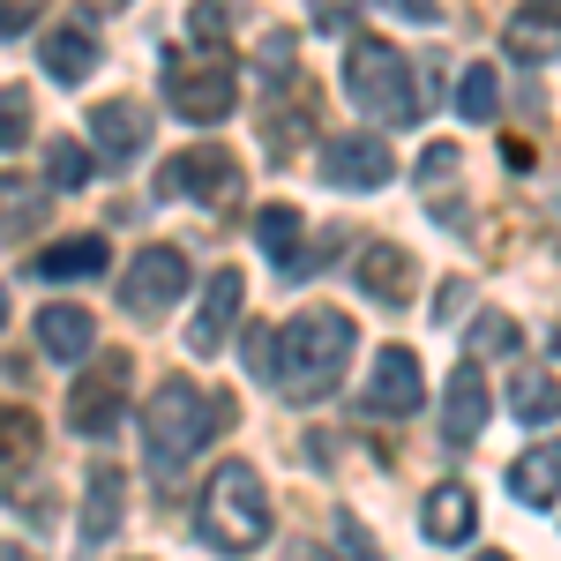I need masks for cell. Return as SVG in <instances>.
I'll use <instances>...</instances> for the list:
<instances>
[{
	"label": "cell",
	"mask_w": 561,
	"mask_h": 561,
	"mask_svg": "<svg viewBox=\"0 0 561 561\" xmlns=\"http://www.w3.org/2000/svg\"><path fill=\"white\" fill-rule=\"evenodd\" d=\"M352 345H359V337H352V322L337 314V307H300L285 330H255L248 367H255V375L277 389V397L314 404V397H330V389L345 382Z\"/></svg>",
	"instance_id": "cell-1"
},
{
	"label": "cell",
	"mask_w": 561,
	"mask_h": 561,
	"mask_svg": "<svg viewBox=\"0 0 561 561\" xmlns=\"http://www.w3.org/2000/svg\"><path fill=\"white\" fill-rule=\"evenodd\" d=\"M225 404H232V397H210L203 382H187V375H165V382L150 389V404H142L150 465H158V472H180V465L225 427Z\"/></svg>",
	"instance_id": "cell-2"
},
{
	"label": "cell",
	"mask_w": 561,
	"mask_h": 561,
	"mask_svg": "<svg viewBox=\"0 0 561 561\" xmlns=\"http://www.w3.org/2000/svg\"><path fill=\"white\" fill-rule=\"evenodd\" d=\"M345 90H352V105L375 113V121H420V113H427L412 60L389 38H375V31H352L345 38Z\"/></svg>",
	"instance_id": "cell-3"
},
{
	"label": "cell",
	"mask_w": 561,
	"mask_h": 561,
	"mask_svg": "<svg viewBox=\"0 0 561 561\" xmlns=\"http://www.w3.org/2000/svg\"><path fill=\"white\" fill-rule=\"evenodd\" d=\"M203 539L225 554H255L270 539V494H262L255 465H217L203 486Z\"/></svg>",
	"instance_id": "cell-4"
},
{
	"label": "cell",
	"mask_w": 561,
	"mask_h": 561,
	"mask_svg": "<svg viewBox=\"0 0 561 561\" xmlns=\"http://www.w3.org/2000/svg\"><path fill=\"white\" fill-rule=\"evenodd\" d=\"M165 98H173L180 121L210 128L240 105V76H232L225 53H165Z\"/></svg>",
	"instance_id": "cell-5"
},
{
	"label": "cell",
	"mask_w": 561,
	"mask_h": 561,
	"mask_svg": "<svg viewBox=\"0 0 561 561\" xmlns=\"http://www.w3.org/2000/svg\"><path fill=\"white\" fill-rule=\"evenodd\" d=\"M128 375H135L128 352H98V359L83 367V382L68 389V427L76 434H105L113 427L121 404H128Z\"/></svg>",
	"instance_id": "cell-6"
},
{
	"label": "cell",
	"mask_w": 561,
	"mask_h": 561,
	"mask_svg": "<svg viewBox=\"0 0 561 561\" xmlns=\"http://www.w3.org/2000/svg\"><path fill=\"white\" fill-rule=\"evenodd\" d=\"M427 404V375H420V352L412 345H382L375 352V375L359 389V412H375V420H412Z\"/></svg>",
	"instance_id": "cell-7"
},
{
	"label": "cell",
	"mask_w": 561,
	"mask_h": 561,
	"mask_svg": "<svg viewBox=\"0 0 561 561\" xmlns=\"http://www.w3.org/2000/svg\"><path fill=\"white\" fill-rule=\"evenodd\" d=\"M180 293H187V255L165 248V240H158V248H142V255L128 262V277H121V307L142 314V322H150V314H165Z\"/></svg>",
	"instance_id": "cell-8"
},
{
	"label": "cell",
	"mask_w": 561,
	"mask_h": 561,
	"mask_svg": "<svg viewBox=\"0 0 561 561\" xmlns=\"http://www.w3.org/2000/svg\"><path fill=\"white\" fill-rule=\"evenodd\" d=\"M322 180L352 187V195H375L397 180V158H389L382 135H337V142H322Z\"/></svg>",
	"instance_id": "cell-9"
},
{
	"label": "cell",
	"mask_w": 561,
	"mask_h": 561,
	"mask_svg": "<svg viewBox=\"0 0 561 561\" xmlns=\"http://www.w3.org/2000/svg\"><path fill=\"white\" fill-rule=\"evenodd\" d=\"M165 195H195V203H240V165H232V150H210V142H195V150H180L173 165H165Z\"/></svg>",
	"instance_id": "cell-10"
},
{
	"label": "cell",
	"mask_w": 561,
	"mask_h": 561,
	"mask_svg": "<svg viewBox=\"0 0 561 561\" xmlns=\"http://www.w3.org/2000/svg\"><path fill=\"white\" fill-rule=\"evenodd\" d=\"M240 307H248V277L240 270H217V277H203V307H195V322H187V352H225V337H232V322H240Z\"/></svg>",
	"instance_id": "cell-11"
},
{
	"label": "cell",
	"mask_w": 561,
	"mask_h": 561,
	"mask_svg": "<svg viewBox=\"0 0 561 561\" xmlns=\"http://www.w3.org/2000/svg\"><path fill=\"white\" fill-rule=\"evenodd\" d=\"M90 142L113 158V165H128L150 150V113L135 105V98H113V105H90Z\"/></svg>",
	"instance_id": "cell-12"
},
{
	"label": "cell",
	"mask_w": 561,
	"mask_h": 561,
	"mask_svg": "<svg viewBox=\"0 0 561 561\" xmlns=\"http://www.w3.org/2000/svg\"><path fill=\"white\" fill-rule=\"evenodd\" d=\"M479 427H486V375L465 359V367L449 375V397H442V442L465 449V442H479Z\"/></svg>",
	"instance_id": "cell-13"
},
{
	"label": "cell",
	"mask_w": 561,
	"mask_h": 561,
	"mask_svg": "<svg viewBox=\"0 0 561 561\" xmlns=\"http://www.w3.org/2000/svg\"><path fill=\"white\" fill-rule=\"evenodd\" d=\"M45 210H53V187L31 173H0V248L8 240H23L31 225H45Z\"/></svg>",
	"instance_id": "cell-14"
},
{
	"label": "cell",
	"mask_w": 561,
	"mask_h": 561,
	"mask_svg": "<svg viewBox=\"0 0 561 561\" xmlns=\"http://www.w3.org/2000/svg\"><path fill=\"white\" fill-rule=\"evenodd\" d=\"M420 524H427V539H434V547H457V539H465V531L479 524L472 486H465V479H442V486L427 494V510H420Z\"/></svg>",
	"instance_id": "cell-15"
},
{
	"label": "cell",
	"mask_w": 561,
	"mask_h": 561,
	"mask_svg": "<svg viewBox=\"0 0 561 561\" xmlns=\"http://www.w3.org/2000/svg\"><path fill=\"white\" fill-rule=\"evenodd\" d=\"M38 449H45L38 412H31V404H0V479L15 486V479L38 465Z\"/></svg>",
	"instance_id": "cell-16"
},
{
	"label": "cell",
	"mask_w": 561,
	"mask_h": 561,
	"mask_svg": "<svg viewBox=\"0 0 561 561\" xmlns=\"http://www.w3.org/2000/svg\"><path fill=\"white\" fill-rule=\"evenodd\" d=\"M38 60H45L53 83H90V68H98V38H90V23H60V31L38 45Z\"/></svg>",
	"instance_id": "cell-17"
},
{
	"label": "cell",
	"mask_w": 561,
	"mask_h": 561,
	"mask_svg": "<svg viewBox=\"0 0 561 561\" xmlns=\"http://www.w3.org/2000/svg\"><path fill=\"white\" fill-rule=\"evenodd\" d=\"M98 345V322H90V307H45L38 314V352L45 359H83V352Z\"/></svg>",
	"instance_id": "cell-18"
},
{
	"label": "cell",
	"mask_w": 561,
	"mask_h": 561,
	"mask_svg": "<svg viewBox=\"0 0 561 561\" xmlns=\"http://www.w3.org/2000/svg\"><path fill=\"white\" fill-rule=\"evenodd\" d=\"M121 510H128V479H121V465H98L90 472V494H83V539L90 547L105 531H121Z\"/></svg>",
	"instance_id": "cell-19"
},
{
	"label": "cell",
	"mask_w": 561,
	"mask_h": 561,
	"mask_svg": "<svg viewBox=\"0 0 561 561\" xmlns=\"http://www.w3.org/2000/svg\"><path fill=\"white\" fill-rule=\"evenodd\" d=\"M359 285H367V300H382V307H397L404 300V293H412V255H404V248H367V255H359Z\"/></svg>",
	"instance_id": "cell-20"
},
{
	"label": "cell",
	"mask_w": 561,
	"mask_h": 561,
	"mask_svg": "<svg viewBox=\"0 0 561 561\" xmlns=\"http://www.w3.org/2000/svg\"><path fill=\"white\" fill-rule=\"evenodd\" d=\"M255 240H262V255L277 262V270H300V240H307V217L293 210V203H270V210L255 217Z\"/></svg>",
	"instance_id": "cell-21"
},
{
	"label": "cell",
	"mask_w": 561,
	"mask_h": 561,
	"mask_svg": "<svg viewBox=\"0 0 561 561\" xmlns=\"http://www.w3.org/2000/svg\"><path fill=\"white\" fill-rule=\"evenodd\" d=\"M113 262V248L98 240V232H83V240H60V248H45L38 255V277L45 285H60V277H98Z\"/></svg>",
	"instance_id": "cell-22"
},
{
	"label": "cell",
	"mask_w": 561,
	"mask_h": 561,
	"mask_svg": "<svg viewBox=\"0 0 561 561\" xmlns=\"http://www.w3.org/2000/svg\"><path fill=\"white\" fill-rule=\"evenodd\" d=\"M554 465H561V457L547 449V442H539V449H524V457H517V472H510V486H517V502H531L539 517H554V502H561Z\"/></svg>",
	"instance_id": "cell-23"
},
{
	"label": "cell",
	"mask_w": 561,
	"mask_h": 561,
	"mask_svg": "<svg viewBox=\"0 0 561 561\" xmlns=\"http://www.w3.org/2000/svg\"><path fill=\"white\" fill-rule=\"evenodd\" d=\"M510 53L517 60H554V0H531L510 23Z\"/></svg>",
	"instance_id": "cell-24"
},
{
	"label": "cell",
	"mask_w": 561,
	"mask_h": 561,
	"mask_svg": "<svg viewBox=\"0 0 561 561\" xmlns=\"http://www.w3.org/2000/svg\"><path fill=\"white\" fill-rule=\"evenodd\" d=\"M457 113H465V121H494V113H502V83H494L486 60H472V68L457 76Z\"/></svg>",
	"instance_id": "cell-25"
},
{
	"label": "cell",
	"mask_w": 561,
	"mask_h": 561,
	"mask_svg": "<svg viewBox=\"0 0 561 561\" xmlns=\"http://www.w3.org/2000/svg\"><path fill=\"white\" fill-rule=\"evenodd\" d=\"M517 420L524 427H554V367L517 375Z\"/></svg>",
	"instance_id": "cell-26"
},
{
	"label": "cell",
	"mask_w": 561,
	"mask_h": 561,
	"mask_svg": "<svg viewBox=\"0 0 561 561\" xmlns=\"http://www.w3.org/2000/svg\"><path fill=\"white\" fill-rule=\"evenodd\" d=\"M90 173H98V165H90V150L60 135V142H53V158H45V187H83Z\"/></svg>",
	"instance_id": "cell-27"
},
{
	"label": "cell",
	"mask_w": 561,
	"mask_h": 561,
	"mask_svg": "<svg viewBox=\"0 0 561 561\" xmlns=\"http://www.w3.org/2000/svg\"><path fill=\"white\" fill-rule=\"evenodd\" d=\"M23 142H31V98L0 90V150H23Z\"/></svg>",
	"instance_id": "cell-28"
},
{
	"label": "cell",
	"mask_w": 561,
	"mask_h": 561,
	"mask_svg": "<svg viewBox=\"0 0 561 561\" xmlns=\"http://www.w3.org/2000/svg\"><path fill=\"white\" fill-rule=\"evenodd\" d=\"M38 15H45V0H0V38H23Z\"/></svg>",
	"instance_id": "cell-29"
},
{
	"label": "cell",
	"mask_w": 561,
	"mask_h": 561,
	"mask_svg": "<svg viewBox=\"0 0 561 561\" xmlns=\"http://www.w3.org/2000/svg\"><path fill=\"white\" fill-rule=\"evenodd\" d=\"M479 345H486V352H510V345H517V322L486 314V322H479Z\"/></svg>",
	"instance_id": "cell-30"
},
{
	"label": "cell",
	"mask_w": 561,
	"mask_h": 561,
	"mask_svg": "<svg viewBox=\"0 0 561 561\" xmlns=\"http://www.w3.org/2000/svg\"><path fill=\"white\" fill-rule=\"evenodd\" d=\"M337 547H345L352 561H382V554H375V547H367V531H359V524H352V517L337 524Z\"/></svg>",
	"instance_id": "cell-31"
},
{
	"label": "cell",
	"mask_w": 561,
	"mask_h": 561,
	"mask_svg": "<svg viewBox=\"0 0 561 561\" xmlns=\"http://www.w3.org/2000/svg\"><path fill=\"white\" fill-rule=\"evenodd\" d=\"M217 31H225V0H203L195 8V38H217Z\"/></svg>",
	"instance_id": "cell-32"
},
{
	"label": "cell",
	"mask_w": 561,
	"mask_h": 561,
	"mask_svg": "<svg viewBox=\"0 0 561 561\" xmlns=\"http://www.w3.org/2000/svg\"><path fill=\"white\" fill-rule=\"evenodd\" d=\"M0 561H38V554L31 547H0Z\"/></svg>",
	"instance_id": "cell-33"
},
{
	"label": "cell",
	"mask_w": 561,
	"mask_h": 561,
	"mask_svg": "<svg viewBox=\"0 0 561 561\" xmlns=\"http://www.w3.org/2000/svg\"><path fill=\"white\" fill-rule=\"evenodd\" d=\"M479 561H510V554H479Z\"/></svg>",
	"instance_id": "cell-34"
},
{
	"label": "cell",
	"mask_w": 561,
	"mask_h": 561,
	"mask_svg": "<svg viewBox=\"0 0 561 561\" xmlns=\"http://www.w3.org/2000/svg\"><path fill=\"white\" fill-rule=\"evenodd\" d=\"M0 322H8V300H0Z\"/></svg>",
	"instance_id": "cell-35"
}]
</instances>
